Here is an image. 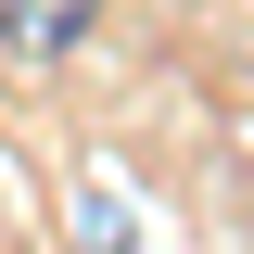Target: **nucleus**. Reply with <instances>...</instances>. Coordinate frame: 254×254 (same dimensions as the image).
<instances>
[{"label":"nucleus","instance_id":"f257e3e1","mask_svg":"<svg viewBox=\"0 0 254 254\" xmlns=\"http://www.w3.org/2000/svg\"><path fill=\"white\" fill-rule=\"evenodd\" d=\"M0 38L26 64H64L76 38H89V0H0Z\"/></svg>","mask_w":254,"mask_h":254},{"label":"nucleus","instance_id":"f03ea898","mask_svg":"<svg viewBox=\"0 0 254 254\" xmlns=\"http://www.w3.org/2000/svg\"><path fill=\"white\" fill-rule=\"evenodd\" d=\"M76 254H127V203L115 190H76Z\"/></svg>","mask_w":254,"mask_h":254}]
</instances>
